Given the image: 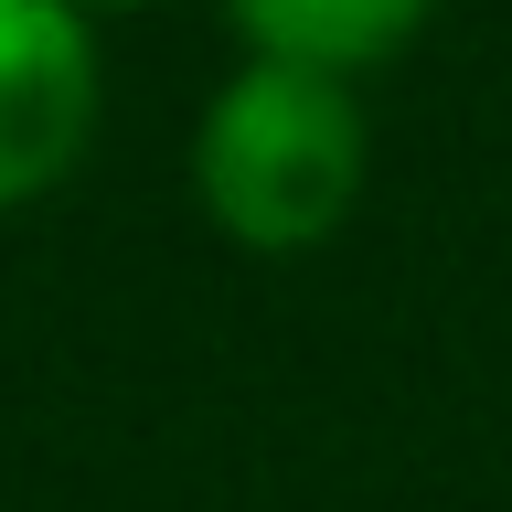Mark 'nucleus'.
<instances>
[{"mask_svg":"<svg viewBox=\"0 0 512 512\" xmlns=\"http://www.w3.org/2000/svg\"><path fill=\"white\" fill-rule=\"evenodd\" d=\"M96 139V22L75 0H0V214L86 160Z\"/></svg>","mask_w":512,"mask_h":512,"instance_id":"obj_2","label":"nucleus"},{"mask_svg":"<svg viewBox=\"0 0 512 512\" xmlns=\"http://www.w3.org/2000/svg\"><path fill=\"white\" fill-rule=\"evenodd\" d=\"M75 11H86V22H107V11H150V0H75Z\"/></svg>","mask_w":512,"mask_h":512,"instance_id":"obj_4","label":"nucleus"},{"mask_svg":"<svg viewBox=\"0 0 512 512\" xmlns=\"http://www.w3.org/2000/svg\"><path fill=\"white\" fill-rule=\"evenodd\" d=\"M363 160H374V128H363L352 75L278 54H246L192 128V192H203L214 235L246 256L331 246L342 214L363 203Z\"/></svg>","mask_w":512,"mask_h":512,"instance_id":"obj_1","label":"nucleus"},{"mask_svg":"<svg viewBox=\"0 0 512 512\" xmlns=\"http://www.w3.org/2000/svg\"><path fill=\"white\" fill-rule=\"evenodd\" d=\"M438 0H224V22L246 32V54L320 64V75H363V64L406 54Z\"/></svg>","mask_w":512,"mask_h":512,"instance_id":"obj_3","label":"nucleus"}]
</instances>
